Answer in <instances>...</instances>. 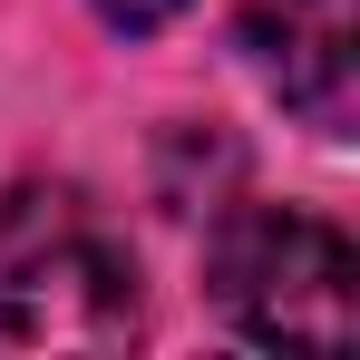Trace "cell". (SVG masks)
<instances>
[{
	"mask_svg": "<svg viewBox=\"0 0 360 360\" xmlns=\"http://www.w3.org/2000/svg\"><path fill=\"white\" fill-rule=\"evenodd\" d=\"M214 302L263 351H351L360 341V253L302 205H243L214 234Z\"/></svg>",
	"mask_w": 360,
	"mask_h": 360,
	"instance_id": "obj_2",
	"label": "cell"
},
{
	"mask_svg": "<svg viewBox=\"0 0 360 360\" xmlns=\"http://www.w3.org/2000/svg\"><path fill=\"white\" fill-rule=\"evenodd\" d=\"M136 341V263L88 195L30 185L0 205V351H117Z\"/></svg>",
	"mask_w": 360,
	"mask_h": 360,
	"instance_id": "obj_1",
	"label": "cell"
},
{
	"mask_svg": "<svg viewBox=\"0 0 360 360\" xmlns=\"http://www.w3.org/2000/svg\"><path fill=\"white\" fill-rule=\"evenodd\" d=\"M88 10H98V20H117V30H166L185 0H88Z\"/></svg>",
	"mask_w": 360,
	"mask_h": 360,
	"instance_id": "obj_4",
	"label": "cell"
},
{
	"mask_svg": "<svg viewBox=\"0 0 360 360\" xmlns=\"http://www.w3.org/2000/svg\"><path fill=\"white\" fill-rule=\"evenodd\" d=\"M253 59L283 88V108L341 136L360 78V0H253Z\"/></svg>",
	"mask_w": 360,
	"mask_h": 360,
	"instance_id": "obj_3",
	"label": "cell"
}]
</instances>
